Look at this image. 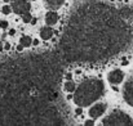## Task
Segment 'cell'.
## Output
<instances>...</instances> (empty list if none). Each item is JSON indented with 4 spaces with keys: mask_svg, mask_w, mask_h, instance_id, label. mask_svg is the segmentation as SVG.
<instances>
[{
    "mask_svg": "<svg viewBox=\"0 0 133 126\" xmlns=\"http://www.w3.org/2000/svg\"><path fill=\"white\" fill-rule=\"evenodd\" d=\"M105 93V85L99 79H88L75 89L74 102L79 107H87L99 99Z\"/></svg>",
    "mask_w": 133,
    "mask_h": 126,
    "instance_id": "1",
    "label": "cell"
},
{
    "mask_svg": "<svg viewBox=\"0 0 133 126\" xmlns=\"http://www.w3.org/2000/svg\"><path fill=\"white\" fill-rule=\"evenodd\" d=\"M102 124H103V125H122V126L127 125V126H129V125H133V121L127 113H124V112H122V111H119V109H115V111H112L107 117H105V120L102 121Z\"/></svg>",
    "mask_w": 133,
    "mask_h": 126,
    "instance_id": "2",
    "label": "cell"
},
{
    "mask_svg": "<svg viewBox=\"0 0 133 126\" xmlns=\"http://www.w3.org/2000/svg\"><path fill=\"white\" fill-rule=\"evenodd\" d=\"M31 5L29 1L26 0H14L13 4H12V9L14 13L17 14H25V13H29Z\"/></svg>",
    "mask_w": 133,
    "mask_h": 126,
    "instance_id": "3",
    "label": "cell"
},
{
    "mask_svg": "<svg viewBox=\"0 0 133 126\" xmlns=\"http://www.w3.org/2000/svg\"><path fill=\"white\" fill-rule=\"evenodd\" d=\"M123 97H124V100L133 107V77L129 79L123 87Z\"/></svg>",
    "mask_w": 133,
    "mask_h": 126,
    "instance_id": "4",
    "label": "cell"
},
{
    "mask_svg": "<svg viewBox=\"0 0 133 126\" xmlns=\"http://www.w3.org/2000/svg\"><path fill=\"white\" fill-rule=\"evenodd\" d=\"M107 79H109L110 84L118 85V84H120V83L124 80V72H123V71H120V70H114V71H111V72L109 73Z\"/></svg>",
    "mask_w": 133,
    "mask_h": 126,
    "instance_id": "5",
    "label": "cell"
},
{
    "mask_svg": "<svg viewBox=\"0 0 133 126\" xmlns=\"http://www.w3.org/2000/svg\"><path fill=\"white\" fill-rule=\"evenodd\" d=\"M105 111H106V104H103V103H97V104H94V106L89 109V116H90L92 118H98V117H101V116L105 113Z\"/></svg>",
    "mask_w": 133,
    "mask_h": 126,
    "instance_id": "6",
    "label": "cell"
},
{
    "mask_svg": "<svg viewBox=\"0 0 133 126\" xmlns=\"http://www.w3.org/2000/svg\"><path fill=\"white\" fill-rule=\"evenodd\" d=\"M57 21H58V14H57L56 12H48V13H46V16H45V22H46L48 26L56 25Z\"/></svg>",
    "mask_w": 133,
    "mask_h": 126,
    "instance_id": "7",
    "label": "cell"
},
{
    "mask_svg": "<svg viewBox=\"0 0 133 126\" xmlns=\"http://www.w3.org/2000/svg\"><path fill=\"white\" fill-rule=\"evenodd\" d=\"M52 35H53V31H52V28H50V27H44V28L40 31V36H42L44 40L50 39V38H52Z\"/></svg>",
    "mask_w": 133,
    "mask_h": 126,
    "instance_id": "8",
    "label": "cell"
},
{
    "mask_svg": "<svg viewBox=\"0 0 133 126\" xmlns=\"http://www.w3.org/2000/svg\"><path fill=\"white\" fill-rule=\"evenodd\" d=\"M63 1H65V0H46V4H48V6H50L52 9H57V8H59V6L63 4Z\"/></svg>",
    "mask_w": 133,
    "mask_h": 126,
    "instance_id": "9",
    "label": "cell"
},
{
    "mask_svg": "<svg viewBox=\"0 0 133 126\" xmlns=\"http://www.w3.org/2000/svg\"><path fill=\"white\" fill-rule=\"evenodd\" d=\"M75 89H76V86H75V84H74L72 81H67V83L65 84V90H66V91H69V93L75 91Z\"/></svg>",
    "mask_w": 133,
    "mask_h": 126,
    "instance_id": "10",
    "label": "cell"
},
{
    "mask_svg": "<svg viewBox=\"0 0 133 126\" xmlns=\"http://www.w3.org/2000/svg\"><path fill=\"white\" fill-rule=\"evenodd\" d=\"M21 44L26 48V46H30L31 45V39L29 38V36H22L21 38Z\"/></svg>",
    "mask_w": 133,
    "mask_h": 126,
    "instance_id": "11",
    "label": "cell"
},
{
    "mask_svg": "<svg viewBox=\"0 0 133 126\" xmlns=\"http://www.w3.org/2000/svg\"><path fill=\"white\" fill-rule=\"evenodd\" d=\"M22 19H23V22L25 23H29V22H31V14H29V13H25V14H22Z\"/></svg>",
    "mask_w": 133,
    "mask_h": 126,
    "instance_id": "12",
    "label": "cell"
},
{
    "mask_svg": "<svg viewBox=\"0 0 133 126\" xmlns=\"http://www.w3.org/2000/svg\"><path fill=\"white\" fill-rule=\"evenodd\" d=\"M3 13L4 14H9L10 13V6L9 5H4L3 6Z\"/></svg>",
    "mask_w": 133,
    "mask_h": 126,
    "instance_id": "13",
    "label": "cell"
},
{
    "mask_svg": "<svg viewBox=\"0 0 133 126\" xmlns=\"http://www.w3.org/2000/svg\"><path fill=\"white\" fill-rule=\"evenodd\" d=\"M0 27H1V28L8 27V22H6V21H1V22H0Z\"/></svg>",
    "mask_w": 133,
    "mask_h": 126,
    "instance_id": "14",
    "label": "cell"
},
{
    "mask_svg": "<svg viewBox=\"0 0 133 126\" xmlns=\"http://www.w3.org/2000/svg\"><path fill=\"white\" fill-rule=\"evenodd\" d=\"M84 125H85V126H93V125H94V121H93V120H89V121H87Z\"/></svg>",
    "mask_w": 133,
    "mask_h": 126,
    "instance_id": "15",
    "label": "cell"
},
{
    "mask_svg": "<svg viewBox=\"0 0 133 126\" xmlns=\"http://www.w3.org/2000/svg\"><path fill=\"white\" fill-rule=\"evenodd\" d=\"M4 49H6V50H8V49H10V44H9V42H6V44L4 45Z\"/></svg>",
    "mask_w": 133,
    "mask_h": 126,
    "instance_id": "16",
    "label": "cell"
},
{
    "mask_svg": "<svg viewBox=\"0 0 133 126\" xmlns=\"http://www.w3.org/2000/svg\"><path fill=\"white\" fill-rule=\"evenodd\" d=\"M17 49H18V50H19V51H21V50H22V49H23V45H22V44H19V45H18V46H17Z\"/></svg>",
    "mask_w": 133,
    "mask_h": 126,
    "instance_id": "17",
    "label": "cell"
},
{
    "mask_svg": "<svg viewBox=\"0 0 133 126\" xmlns=\"http://www.w3.org/2000/svg\"><path fill=\"white\" fill-rule=\"evenodd\" d=\"M76 113H78V115H82V108H78V109H76Z\"/></svg>",
    "mask_w": 133,
    "mask_h": 126,
    "instance_id": "18",
    "label": "cell"
},
{
    "mask_svg": "<svg viewBox=\"0 0 133 126\" xmlns=\"http://www.w3.org/2000/svg\"><path fill=\"white\" fill-rule=\"evenodd\" d=\"M14 34H16L14 30H10V31H9V35H14Z\"/></svg>",
    "mask_w": 133,
    "mask_h": 126,
    "instance_id": "19",
    "label": "cell"
},
{
    "mask_svg": "<svg viewBox=\"0 0 133 126\" xmlns=\"http://www.w3.org/2000/svg\"><path fill=\"white\" fill-rule=\"evenodd\" d=\"M31 23H32V25H34V23H36V19H35V18H32V19H31Z\"/></svg>",
    "mask_w": 133,
    "mask_h": 126,
    "instance_id": "20",
    "label": "cell"
},
{
    "mask_svg": "<svg viewBox=\"0 0 133 126\" xmlns=\"http://www.w3.org/2000/svg\"><path fill=\"white\" fill-rule=\"evenodd\" d=\"M4 1H6V3H8V1H14V0H4Z\"/></svg>",
    "mask_w": 133,
    "mask_h": 126,
    "instance_id": "21",
    "label": "cell"
},
{
    "mask_svg": "<svg viewBox=\"0 0 133 126\" xmlns=\"http://www.w3.org/2000/svg\"><path fill=\"white\" fill-rule=\"evenodd\" d=\"M1 49H3V46H1V41H0V50H1Z\"/></svg>",
    "mask_w": 133,
    "mask_h": 126,
    "instance_id": "22",
    "label": "cell"
}]
</instances>
